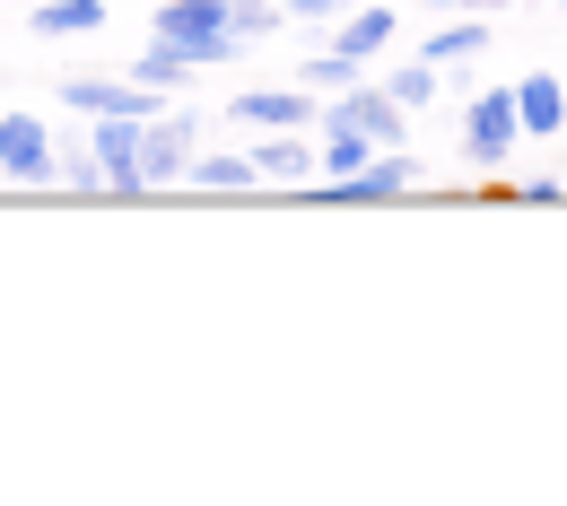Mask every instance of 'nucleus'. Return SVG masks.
I'll return each instance as SVG.
<instances>
[{"label": "nucleus", "mask_w": 567, "mask_h": 506, "mask_svg": "<svg viewBox=\"0 0 567 506\" xmlns=\"http://www.w3.org/2000/svg\"><path fill=\"white\" fill-rule=\"evenodd\" d=\"M332 123H350V132H367L375 148H402L411 141V114L384 96V87H341V105H332Z\"/></svg>", "instance_id": "5"}, {"label": "nucleus", "mask_w": 567, "mask_h": 506, "mask_svg": "<svg viewBox=\"0 0 567 506\" xmlns=\"http://www.w3.org/2000/svg\"><path fill=\"white\" fill-rule=\"evenodd\" d=\"M132 79H141V87H175V79H193V62H184V53H166V44H148L141 62H132Z\"/></svg>", "instance_id": "19"}, {"label": "nucleus", "mask_w": 567, "mask_h": 506, "mask_svg": "<svg viewBox=\"0 0 567 506\" xmlns=\"http://www.w3.org/2000/svg\"><path fill=\"white\" fill-rule=\"evenodd\" d=\"M411 184V166H402V148H375L358 175H332V202H393Z\"/></svg>", "instance_id": "8"}, {"label": "nucleus", "mask_w": 567, "mask_h": 506, "mask_svg": "<svg viewBox=\"0 0 567 506\" xmlns=\"http://www.w3.org/2000/svg\"><path fill=\"white\" fill-rule=\"evenodd\" d=\"M280 9H297V18H341V9H358V0H280Z\"/></svg>", "instance_id": "21"}, {"label": "nucleus", "mask_w": 567, "mask_h": 506, "mask_svg": "<svg viewBox=\"0 0 567 506\" xmlns=\"http://www.w3.org/2000/svg\"><path fill=\"white\" fill-rule=\"evenodd\" d=\"M193 184H210V193H245V184H262V175H254V157H202V148H193Z\"/></svg>", "instance_id": "15"}, {"label": "nucleus", "mask_w": 567, "mask_h": 506, "mask_svg": "<svg viewBox=\"0 0 567 506\" xmlns=\"http://www.w3.org/2000/svg\"><path fill=\"white\" fill-rule=\"evenodd\" d=\"M53 132H44V114H0V175H18V184H44L53 175Z\"/></svg>", "instance_id": "4"}, {"label": "nucleus", "mask_w": 567, "mask_h": 506, "mask_svg": "<svg viewBox=\"0 0 567 506\" xmlns=\"http://www.w3.org/2000/svg\"><path fill=\"white\" fill-rule=\"evenodd\" d=\"M559 79H567V71H559Z\"/></svg>", "instance_id": "23"}, {"label": "nucleus", "mask_w": 567, "mask_h": 506, "mask_svg": "<svg viewBox=\"0 0 567 506\" xmlns=\"http://www.w3.org/2000/svg\"><path fill=\"white\" fill-rule=\"evenodd\" d=\"M27 27L53 35V44H62V35H96V27H105V0H35Z\"/></svg>", "instance_id": "11"}, {"label": "nucleus", "mask_w": 567, "mask_h": 506, "mask_svg": "<svg viewBox=\"0 0 567 506\" xmlns=\"http://www.w3.org/2000/svg\"><path fill=\"white\" fill-rule=\"evenodd\" d=\"M454 9H515V0H454Z\"/></svg>", "instance_id": "22"}, {"label": "nucleus", "mask_w": 567, "mask_h": 506, "mask_svg": "<svg viewBox=\"0 0 567 506\" xmlns=\"http://www.w3.org/2000/svg\"><path fill=\"white\" fill-rule=\"evenodd\" d=\"M87 157L105 166V193H148L141 184V114H96Z\"/></svg>", "instance_id": "3"}, {"label": "nucleus", "mask_w": 567, "mask_h": 506, "mask_svg": "<svg viewBox=\"0 0 567 506\" xmlns=\"http://www.w3.org/2000/svg\"><path fill=\"white\" fill-rule=\"evenodd\" d=\"M62 105H79V114H148L157 96H148L141 79H71Z\"/></svg>", "instance_id": "9"}, {"label": "nucleus", "mask_w": 567, "mask_h": 506, "mask_svg": "<svg viewBox=\"0 0 567 506\" xmlns=\"http://www.w3.org/2000/svg\"><path fill=\"white\" fill-rule=\"evenodd\" d=\"M515 123H524L533 141H559V132H567V79L559 71H533L524 87H515Z\"/></svg>", "instance_id": "7"}, {"label": "nucleus", "mask_w": 567, "mask_h": 506, "mask_svg": "<svg viewBox=\"0 0 567 506\" xmlns=\"http://www.w3.org/2000/svg\"><path fill=\"white\" fill-rule=\"evenodd\" d=\"M280 27V0H227V35L236 44H254V35H271Z\"/></svg>", "instance_id": "18"}, {"label": "nucleus", "mask_w": 567, "mask_h": 506, "mask_svg": "<svg viewBox=\"0 0 567 506\" xmlns=\"http://www.w3.org/2000/svg\"><path fill=\"white\" fill-rule=\"evenodd\" d=\"M384 96H393V105H402V114H420L427 96H436V62H402V71L384 79Z\"/></svg>", "instance_id": "16"}, {"label": "nucleus", "mask_w": 567, "mask_h": 506, "mask_svg": "<svg viewBox=\"0 0 567 506\" xmlns=\"http://www.w3.org/2000/svg\"><path fill=\"white\" fill-rule=\"evenodd\" d=\"M481 53H489V27H481V9H472V27H436V35H427L420 62L445 71V62H481Z\"/></svg>", "instance_id": "12"}, {"label": "nucleus", "mask_w": 567, "mask_h": 506, "mask_svg": "<svg viewBox=\"0 0 567 506\" xmlns=\"http://www.w3.org/2000/svg\"><path fill=\"white\" fill-rule=\"evenodd\" d=\"M148 44L184 53L193 71H210V62H236V53H245V44L227 35V0H166V9L148 18Z\"/></svg>", "instance_id": "1"}, {"label": "nucleus", "mask_w": 567, "mask_h": 506, "mask_svg": "<svg viewBox=\"0 0 567 506\" xmlns=\"http://www.w3.org/2000/svg\"><path fill=\"white\" fill-rule=\"evenodd\" d=\"M236 114L262 123V132H288V123H306V96H288V87H254V96H236Z\"/></svg>", "instance_id": "13"}, {"label": "nucleus", "mask_w": 567, "mask_h": 506, "mask_svg": "<svg viewBox=\"0 0 567 506\" xmlns=\"http://www.w3.org/2000/svg\"><path fill=\"white\" fill-rule=\"evenodd\" d=\"M393 27H402L393 9H367V0H358V9H341V44H332V53H350V62H375V53L393 44Z\"/></svg>", "instance_id": "10"}, {"label": "nucleus", "mask_w": 567, "mask_h": 506, "mask_svg": "<svg viewBox=\"0 0 567 506\" xmlns=\"http://www.w3.org/2000/svg\"><path fill=\"white\" fill-rule=\"evenodd\" d=\"M524 141V123H515V87H481L472 96V114H463V148L481 157V166H506V148Z\"/></svg>", "instance_id": "2"}, {"label": "nucleus", "mask_w": 567, "mask_h": 506, "mask_svg": "<svg viewBox=\"0 0 567 506\" xmlns=\"http://www.w3.org/2000/svg\"><path fill=\"white\" fill-rule=\"evenodd\" d=\"M193 123L175 114V123H141V184H184L193 175Z\"/></svg>", "instance_id": "6"}, {"label": "nucleus", "mask_w": 567, "mask_h": 506, "mask_svg": "<svg viewBox=\"0 0 567 506\" xmlns=\"http://www.w3.org/2000/svg\"><path fill=\"white\" fill-rule=\"evenodd\" d=\"M306 166H315V148H306V141H288V132L254 148V175H262V184H297Z\"/></svg>", "instance_id": "14"}, {"label": "nucleus", "mask_w": 567, "mask_h": 506, "mask_svg": "<svg viewBox=\"0 0 567 506\" xmlns=\"http://www.w3.org/2000/svg\"><path fill=\"white\" fill-rule=\"evenodd\" d=\"M306 87H358V62L350 53H315V62H306Z\"/></svg>", "instance_id": "20"}, {"label": "nucleus", "mask_w": 567, "mask_h": 506, "mask_svg": "<svg viewBox=\"0 0 567 506\" xmlns=\"http://www.w3.org/2000/svg\"><path fill=\"white\" fill-rule=\"evenodd\" d=\"M367 157H375V141H367V132H350V123H332V141H323V157H315V166H332V175H358Z\"/></svg>", "instance_id": "17"}]
</instances>
